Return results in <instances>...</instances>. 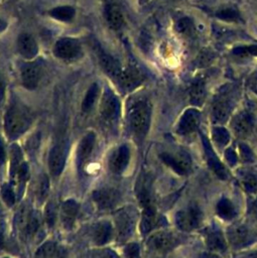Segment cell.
<instances>
[{
	"mask_svg": "<svg viewBox=\"0 0 257 258\" xmlns=\"http://www.w3.org/2000/svg\"><path fill=\"white\" fill-rule=\"evenodd\" d=\"M31 122L32 115L30 111L23 105L13 104L5 115V132L10 138L18 137L29 128Z\"/></svg>",
	"mask_w": 257,
	"mask_h": 258,
	"instance_id": "2",
	"label": "cell"
},
{
	"mask_svg": "<svg viewBox=\"0 0 257 258\" xmlns=\"http://www.w3.org/2000/svg\"><path fill=\"white\" fill-rule=\"evenodd\" d=\"M113 235V228L109 222H101L94 229V240L98 245L108 243Z\"/></svg>",
	"mask_w": 257,
	"mask_h": 258,
	"instance_id": "28",
	"label": "cell"
},
{
	"mask_svg": "<svg viewBox=\"0 0 257 258\" xmlns=\"http://www.w3.org/2000/svg\"><path fill=\"white\" fill-rule=\"evenodd\" d=\"M202 222V212L196 206H189L179 211L175 216L176 226L185 232L196 230Z\"/></svg>",
	"mask_w": 257,
	"mask_h": 258,
	"instance_id": "6",
	"label": "cell"
},
{
	"mask_svg": "<svg viewBox=\"0 0 257 258\" xmlns=\"http://www.w3.org/2000/svg\"><path fill=\"white\" fill-rule=\"evenodd\" d=\"M248 86L250 89L257 94V71H255L248 79Z\"/></svg>",
	"mask_w": 257,
	"mask_h": 258,
	"instance_id": "46",
	"label": "cell"
},
{
	"mask_svg": "<svg viewBox=\"0 0 257 258\" xmlns=\"http://www.w3.org/2000/svg\"><path fill=\"white\" fill-rule=\"evenodd\" d=\"M93 201L101 210H110L120 202V192L115 188H100L93 192Z\"/></svg>",
	"mask_w": 257,
	"mask_h": 258,
	"instance_id": "11",
	"label": "cell"
},
{
	"mask_svg": "<svg viewBox=\"0 0 257 258\" xmlns=\"http://www.w3.org/2000/svg\"><path fill=\"white\" fill-rule=\"evenodd\" d=\"M5 160V149H4V145L0 139V165L4 162Z\"/></svg>",
	"mask_w": 257,
	"mask_h": 258,
	"instance_id": "47",
	"label": "cell"
},
{
	"mask_svg": "<svg viewBox=\"0 0 257 258\" xmlns=\"http://www.w3.org/2000/svg\"><path fill=\"white\" fill-rule=\"evenodd\" d=\"M50 17L62 21V22H70L74 19L76 15V10L72 6H57L48 11Z\"/></svg>",
	"mask_w": 257,
	"mask_h": 258,
	"instance_id": "29",
	"label": "cell"
},
{
	"mask_svg": "<svg viewBox=\"0 0 257 258\" xmlns=\"http://www.w3.org/2000/svg\"><path fill=\"white\" fill-rule=\"evenodd\" d=\"M128 122L133 134L142 139L149 130L151 107L144 99H139L132 102L127 110Z\"/></svg>",
	"mask_w": 257,
	"mask_h": 258,
	"instance_id": "1",
	"label": "cell"
},
{
	"mask_svg": "<svg viewBox=\"0 0 257 258\" xmlns=\"http://www.w3.org/2000/svg\"><path fill=\"white\" fill-rule=\"evenodd\" d=\"M130 160V149L127 145L119 146L111 155L109 160V167L114 173L123 172Z\"/></svg>",
	"mask_w": 257,
	"mask_h": 258,
	"instance_id": "18",
	"label": "cell"
},
{
	"mask_svg": "<svg viewBox=\"0 0 257 258\" xmlns=\"http://www.w3.org/2000/svg\"><path fill=\"white\" fill-rule=\"evenodd\" d=\"M92 258H120L114 251L110 249H104L96 252Z\"/></svg>",
	"mask_w": 257,
	"mask_h": 258,
	"instance_id": "45",
	"label": "cell"
},
{
	"mask_svg": "<svg viewBox=\"0 0 257 258\" xmlns=\"http://www.w3.org/2000/svg\"><path fill=\"white\" fill-rule=\"evenodd\" d=\"M204 145L206 148V154L208 156L207 158H208L209 166L216 173V175H218L220 178L225 179L227 177L226 168L223 166V164L220 162V160L216 157V155H215L214 151L212 150V147H211L210 143L208 142V140L206 139V137H204Z\"/></svg>",
	"mask_w": 257,
	"mask_h": 258,
	"instance_id": "26",
	"label": "cell"
},
{
	"mask_svg": "<svg viewBox=\"0 0 257 258\" xmlns=\"http://www.w3.org/2000/svg\"><path fill=\"white\" fill-rule=\"evenodd\" d=\"M104 16L109 26L114 30L121 29L125 23L124 14L116 4H108L104 10Z\"/></svg>",
	"mask_w": 257,
	"mask_h": 258,
	"instance_id": "21",
	"label": "cell"
},
{
	"mask_svg": "<svg viewBox=\"0 0 257 258\" xmlns=\"http://www.w3.org/2000/svg\"><path fill=\"white\" fill-rule=\"evenodd\" d=\"M1 196H2L3 201L5 202V204L8 207H11V206L14 205V203H15V195H14V191H13V189H12V187L10 185L4 184L2 186Z\"/></svg>",
	"mask_w": 257,
	"mask_h": 258,
	"instance_id": "40",
	"label": "cell"
},
{
	"mask_svg": "<svg viewBox=\"0 0 257 258\" xmlns=\"http://www.w3.org/2000/svg\"><path fill=\"white\" fill-rule=\"evenodd\" d=\"M159 157L166 165H168L178 174L184 175L189 173L191 170V160L185 152H163L159 155Z\"/></svg>",
	"mask_w": 257,
	"mask_h": 258,
	"instance_id": "7",
	"label": "cell"
},
{
	"mask_svg": "<svg viewBox=\"0 0 257 258\" xmlns=\"http://www.w3.org/2000/svg\"><path fill=\"white\" fill-rule=\"evenodd\" d=\"M98 95H99V87L98 85L95 83L93 84L89 90L87 91L86 93V96L83 100V103H82V110L84 112H89L92 107L94 106L97 98H98Z\"/></svg>",
	"mask_w": 257,
	"mask_h": 258,
	"instance_id": "32",
	"label": "cell"
},
{
	"mask_svg": "<svg viewBox=\"0 0 257 258\" xmlns=\"http://www.w3.org/2000/svg\"><path fill=\"white\" fill-rule=\"evenodd\" d=\"M32 215V211L28 206H21L20 209L17 211L16 216H15V225L17 227V229L24 234L26 227L29 223V220L31 218Z\"/></svg>",
	"mask_w": 257,
	"mask_h": 258,
	"instance_id": "30",
	"label": "cell"
},
{
	"mask_svg": "<svg viewBox=\"0 0 257 258\" xmlns=\"http://www.w3.org/2000/svg\"><path fill=\"white\" fill-rule=\"evenodd\" d=\"M181 242L180 237L172 232L159 231L152 234L147 240V247L157 253H166L174 249Z\"/></svg>",
	"mask_w": 257,
	"mask_h": 258,
	"instance_id": "4",
	"label": "cell"
},
{
	"mask_svg": "<svg viewBox=\"0 0 257 258\" xmlns=\"http://www.w3.org/2000/svg\"><path fill=\"white\" fill-rule=\"evenodd\" d=\"M44 219L49 227H52L56 219V208L52 202H49L44 210Z\"/></svg>",
	"mask_w": 257,
	"mask_h": 258,
	"instance_id": "38",
	"label": "cell"
},
{
	"mask_svg": "<svg viewBox=\"0 0 257 258\" xmlns=\"http://www.w3.org/2000/svg\"><path fill=\"white\" fill-rule=\"evenodd\" d=\"M236 100V89L234 86L227 85L222 88L215 96L211 116L214 123H224L230 116Z\"/></svg>",
	"mask_w": 257,
	"mask_h": 258,
	"instance_id": "3",
	"label": "cell"
},
{
	"mask_svg": "<svg viewBox=\"0 0 257 258\" xmlns=\"http://www.w3.org/2000/svg\"><path fill=\"white\" fill-rule=\"evenodd\" d=\"M28 172H29V169H28V164L25 163V162H22L18 168L16 169L15 173L16 176H17V179L19 181H25L28 177Z\"/></svg>",
	"mask_w": 257,
	"mask_h": 258,
	"instance_id": "43",
	"label": "cell"
},
{
	"mask_svg": "<svg viewBox=\"0 0 257 258\" xmlns=\"http://www.w3.org/2000/svg\"><path fill=\"white\" fill-rule=\"evenodd\" d=\"M79 212V205L74 200H68L61 207V222L66 229H71L77 218Z\"/></svg>",
	"mask_w": 257,
	"mask_h": 258,
	"instance_id": "24",
	"label": "cell"
},
{
	"mask_svg": "<svg viewBox=\"0 0 257 258\" xmlns=\"http://www.w3.org/2000/svg\"><path fill=\"white\" fill-rule=\"evenodd\" d=\"M214 138L217 140L220 144H225L229 141V134L224 128L217 127L214 129Z\"/></svg>",
	"mask_w": 257,
	"mask_h": 258,
	"instance_id": "42",
	"label": "cell"
},
{
	"mask_svg": "<svg viewBox=\"0 0 257 258\" xmlns=\"http://www.w3.org/2000/svg\"><path fill=\"white\" fill-rule=\"evenodd\" d=\"M125 254L128 258H140V251L137 244L132 243L126 246Z\"/></svg>",
	"mask_w": 257,
	"mask_h": 258,
	"instance_id": "44",
	"label": "cell"
},
{
	"mask_svg": "<svg viewBox=\"0 0 257 258\" xmlns=\"http://www.w3.org/2000/svg\"><path fill=\"white\" fill-rule=\"evenodd\" d=\"M143 80H144L143 74L140 72L139 69H137L134 66H128L127 68L122 69V71L116 78L118 85L124 91L134 90L135 88L141 85Z\"/></svg>",
	"mask_w": 257,
	"mask_h": 258,
	"instance_id": "9",
	"label": "cell"
},
{
	"mask_svg": "<svg viewBox=\"0 0 257 258\" xmlns=\"http://www.w3.org/2000/svg\"><path fill=\"white\" fill-rule=\"evenodd\" d=\"M207 247L215 252H222L227 249V242L223 233L218 229H210L205 234Z\"/></svg>",
	"mask_w": 257,
	"mask_h": 258,
	"instance_id": "22",
	"label": "cell"
},
{
	"mask_svg": "<svg viewBox=\"0 0 257 258\" xmlns=\"http://www.w3.org/2000/svg\"><path fill=\"white\" fill-rule=\"evenodd\" d=\"M242 182L245 188L249 191H256L257 190V176L253 173H247L243 176Z\"/></svg>",
	"mask_w": 257,
	"mask_h": 258,
	"instance_id": "41",
	"label": "cell"
},
{
	"mask_svg": "<svg viewBox=\"0 0 257 258\" xmlns=\"http://www.w3.org/2000/svg\"><path fill=\"white\" fill-rule=\"evenodd\" d=\"M206 99V84L203 79H197L189 88V100L195 106H202Z\"/></svg>",
	"mask_w": 257,
	"mask_h": 258,
	"instance_id": "27",
	"label": "cell"
},
{
	"mask_svg": "<svg viewBox=\"0 0 257 258\" xmlns=\"http://www.w3.org/2000/svg\"><path fill=\"white\" fill-rule=\"evenodd\" d=\"M217 214L223 219L231 220L236 215L235 207L230 200L223 198L217 205Z\"/></svg>",
	"mask_w": 257,
	"mask_h": 258,
	"instance_id": "31",
	"label": "cell"
},
{
	"mask_svg": "<svg viewBox=\"0 0 257 258\" xmlns=\"http://www.w3.org/2000/svg\"><path fill=\"white\" fill-rule=\"evenodd\" d=\"M254 258H257V252L255 253V255H254Z\"/></svg>",
	"mask_w": 257,
	"mask_h": 258,
	"instance_id": "53",
	"label": "cell"
},
{
	"mask_svg": "<svg viewBox=\"0 0 257 258\" xmlns=\"http://www.w3.org/2000/svg\"><path fill=\"white\" fill-rule=\"evenodd\" d=\"M66 162V148L61 143L54 144L48 154V169L52 176L61 173Z\"/></svg>",
	"mask_w": 257,
	"mask_h": 258,
	"instance_id": "15",
	"label": "cell"
},
{
	"mask_svg": "<svg viewBox=\"0 0 257 258\" xmlns=\"http://www.w3.org/2000/svg\"><path fill=\"white\" fill-rule=\"evenodd\" d=\"M158 223L157 212L154 206L143 208L141 222H140V231L143 235L149 233Z\"/></svg>",
	"mask_w": 257,
	"mask_h": 258,
	"instance_id": "25",
	"label": "cell"
},
{
	"mask_svg": "<svg viewBox=\"0 0 257 258\" xmlns=\"http://www.w3.org/2000/svg\"><path fill=\"white\" fill-rule=\"evenodd\" d=\"M135 223V215L129 209L119 211L115 216L116 231L119 240H127L133 233Z\"/></svg>",
	"mask_w": 257,
	"mask_h": 258,
	"instance_id": "8",
	"label": "cell"
},
{
	"mask_svg": "<svg viewBox=\"0 0 257 258\" xmlns=\"http://www.w3.org/2000/svg\"><path fill=\"white\" fill-rule=\"evenodd\" d=\"M252 239L250 230L244 225H235L228 231V240L236 248L247 245Z\"/></svg>",
	"mask_w": 257,
	"mask_h": 258,
	"instance_id": "20",
	"label": "cell"
},
{
	"mask_svg": "<svg viewBox=\"0 0 257 258\" xmlns=\"http://www.w3.org/2000/svg\"><path fill=\"white\" fill-rule=\"evenodd\" d=\"M3 236H4V223L0 221V245L2 244Z\"/></svg>",
	"mask_w": 257,
	"mask_h": 258,
	"instance_id": "50",
	"label": "cell"
},
{
	"mask_svg": "<svg viewBox=\"0 0 257 258\" xmlns=\"http://www.w3.org/2000/svg\"><path fill=\"white\" fill-rule=\"evenodd\" d=\"M232 52H233V54L238 55V56H248V55L257 56V44L235 47Z\"/></svg>",
	"mask_w": 257,
	"mask_h": 258,
	"instance_id": "37",
	"label": "cell"
},
{
	"mask_svg": "<svg viewBox=\"0 0 257 258\" xmlns=\"http://www.w3.org/2000/svg\"><path fill=\"white\" fill-rule=\"evenodd\" d=\"M18 52L27 59L35 57L38 53V45L35 38L29 33H21L17 37Z\"/></svg>",
	"mask_w": 257,
	"mask_h": 258,
	"instance_id": "19",
	"label": "cell"
},
{
	"mask_svg": "<svg viewBox=\"0 0 257 258\" xmlns=\"http://www.w3.org/2000/svg\"><path fill=\"white\" fill-rule=\"evenodd\" d=\"M176 29L184 36H192L194 34V22L189 17H182L176 23Z\"/></svg>",
	"mask_w": 257,
	"mask_h": 258,
	"instance_id": "34",
	"label": "cell"
},
{
	"mask_svg": "<svg viewBox=\"0 0 257 258\" xmlns=\"http://www.w3.org/2000/svg\"><path fill=\"white\" fill-rule=\"evenodd\" d=\"M48 190H49L48 178L45 175H42L40 177V180H39V183H38V187H37V198H38V200L40 202L43 201L47 197Z\"/></svg>",
	"mask_w": 257,
	"mask_h": 258,
	"instance_id": "39",
	"label": "cell"
},
{
	"mask_svg": "<svg viewBox=\"0 0 257 258\" xmlns=\"http://www.w3.org/2000/svg\"><path fill=\"white\" fill-rule=\"evenodd\" d=\"M6 27H7V23L3 19H0V32L5 30Z\"/></svg>",
	"mask_w": 257,
	"mask_h": 258,
	"instance_id": "51",
	"label": "cell"
},
{
	"mask_svg": "<svg viewBox=\"0 0 257 258\" xmlns=\"http://www.w3.org/2000/svg\"><path fill=\"white\" fill-rule=\"evenodd\" d=\"M136 196L142 208L154 206L152 199V178L148 173H141L136 183Z\"/></svg>",
	"mask_w": 257,
	"mask_h": 258,
	"instance_id": "12",
	"label": "cell"
},
{
	"mask_svg": "<svg viewBox=\"0 0 257 258\" xmlns=\"http://www.w3.org/2000/svg\"><path fill=\"white\" fill-rule=\"evenodd\" d=\"M56 252L57 251H56L55 245L51 242H47L38 249L36 253V257L37 258H54Z\"/></svg>",
	"mask_w": 257,
	"mask_h": 258,
	"instance_id": "35",
	"label": "cell"
},
{
	"mask_svg": "<svg viewBox=\"0 0 257 258\" xmlns=\"http://www.w3.org/2000/svg\"><path fill=\"white\" fill-rule=\"evenodd\" d=\"M215 58V53L211 49H205L201 51V53L197 56L196 63L199 67H206L210 64Z\"/></svg>",
	"mask_w": 257,
	"mask_h": 258,
	"instance_id": "36",
	"label": "cell"
},
{
	"mask_svg": "<svg viewBox=\"0 0 257 258\" xmlns=\"http://www.w3.org/2000/svg\"><path fill=\"white\" fill-rule=\"evenodd\" d=\"M4 92H5V85H4V81L0 75V100L3 98L4 96Z\"/></svg>",
	"mask_w": 257,
	"mask_h": 258,
	"instance_id": "48",
	"label": "cell"
},
{
	"mask_svg": "<svg viewBox=\"0 0 257 258\" xmlns=\"http://www.w3.org/2000/svg\"><path fill=\"white\" fill-rule=\"evenodd\" d=\"M253 214H254V216H255V218L257 220V201L253 205Z\"/></svg>",
	"mask_w": 257,
	"mask_h": 258,
	"instance_id": "52",
	"label": "cell"
},
{
	"mask_svg": "<svg viewBox=\"0 0 257 258\" xmlns=\"http://www.w3.org/2000/svg\"><path fill=\"white\" fill-rule=\"evenodd\" d=\"M216 16L224 21L239 22L241 21V15L239 11L234 7H224L216 12Z\"/></svg>",
	"mask_w": 257,
	"mask_h": 258,
	"instance_id": "33",
	"label": "cell"
},
{
	"mask_svg": "<svg viewBox=\"0 0 257 258\" xmlns=\"http://www.w3.org/2000/svg\"><path fill=\"white\" fill-rule=\"evenodd\" d=\"M95 49L99 63L102 67V69L106 72L107 75L116 80V78L122 71L120 62L116 58H114L110 53L106 52L101 46L98 45Z\"/></svg>",
	"mask_w": 257,
	"mask_h": 258,
	"instance_id": "17",
	"label": "cell"
},
{
	"mask_svg": "<svg viewBox=\"0 0 257 258\" xmlns=\"http://www.w3.org/2000/svg\"><path fill=\"white\" fill-rule=\"evenodd\" d=\"M94 145H95V134L93 132H89L82 138L78 147L77 162L79 166L83 165L86 162V160L89 158V156L93 151Z\"/></svg>",
	"mask_w": 257,
	"mask_h": 258,
	"instance_id": "23",
	"label": "cell"
},
{
	"mask_svg": "<svg viewBox=\"0 0 257 258\" xmlns=\"http://www.w3.org/2000/svg\"><path fill=\"white\" fill-rule=\"evenodd\" d=\"M42 77V67L38 61L26 62L21 67V81L28 90L37 88Z\"/></svg>",
	"mask_w": 257,
	"mask_h": 258,
	"instance_id": "10",
	"label": "cell"
},
{
	"mask_svg": "<svg viewBox=\"0 0 257 258\" xmlns=\"http://www.w3.org/2000/svg\"><path fill=\"white\" fill-rule=\"evenodd\" d=\"M80 41L73 37H61L56 40L53 46L54 55L63 60H75L82 55Z\"/></svg>",
	"mask_w": 257,
	"mask_h": 258,
	"instance_id": "5",
	"label": "cell"
},
{
	"mask_svg": "<svg viewBox=\"0 0 257 258\" xmlns=\"http://www.w3.org/2000/svg\"><path fill=\"white\" fill-rule=\"evenodd\" d=\"M120 111V102L110 90H106L102 96L100 104V114L106 121H112L117 118Z\"/></svg>",
	"mask_w": 257,
	"mask_h": 258,
	"instance_id": "13",
	"label": "cell"
},
{
	"mask_svg": "<svg viewBox=\"0 0 257 258\" xmlns=\"http://www.w3.org/2000/svg\"><path fill=\"white\" fill-rule=\"evenodd\" d=\"M254 127V120L250 113L243 111L237 114L232 121V130L239 138L247 137L251 134Z\"/></svg>",
	"mask_w": 257,
	"mask_h": 258,
	"instance_id": "14",
	"label": "cell"
},
{
	"mask_svg": "<svg viewBox=\"0 0 257 258\" xmlns=\"http://www.w3.org/2000/svg\"><path fill=\"white\" fill-rule=\"evenodd\" d=\"M201 114L197 109H187L179 119L177 124V132L181 135L194 133L200 125Z\"/></svg>",
	"mask_w": 257,
	"mask_h": 258,
	"instance_id": "16",
	"label": "cell"
},
{
	"mask_svg": "<svg viewBox=\"0 0 257 258\" xmlns=\"http://www.w3.org/2000/svg\"><path fill=\"white\" fill-rule=\"evenodd\" d=\"M199 258H220V257L214 253H204V254L200 255Z\"/></svg>",
	"mask_w": 257,
	"mask_h": 258,
	"instance_id": "49",
	"label": "cell"
}]
</instances>
